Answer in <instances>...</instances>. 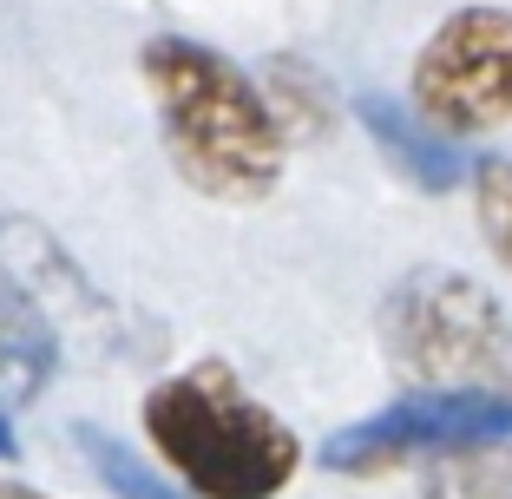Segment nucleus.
<instances>
[{
    "instance_id": "obj_5",
    "label": "nucleus",
    "mask_w": 512,
    "mask_h": 499,
    "mask_svg": "<svg viewBox=\"0 0 512 499\" xmlns=\"http://www.w3.org/2000/svg\"><path fill=\"white\" fill-rule=\"evenodd\" d=\"M480 440H512V394L493 388H407L401 401L322 440L329 473H388L407 460L460 454Z\"/></svg>"
},
{
    "instance_id": "obj_2",
    "label": "nucleus",
    "mask_w": 512,
    "mask_h": 499,
    "mask_svg": "<svg viewBox=\"0 0 512 499\" xmlns=\"http://www.w3.org/2000/svg\"><path fill=\"white\" fill-rule=\"evenodd\" d=\"M145 440L191 499H276L302 467V440L237 381L230 362H191L145 394Z\"/></svg>"
},
{
    "instance_id": "obj_10",
    "label": "nucleus",
    "mask_w": 512,
    "mask_h": 499,
    "mask_svg": "<svg viewBox=\"0 0 512 499\" xmlns=\"http://www.w3.org/2000/svg\"><path fill=\"white\" fill-rule=\"evenodd\" d=\"M473 211H480V230L493 243V257L512 270V158H486L473 171Z\"/></svg>"
},
{
    "instance_id": "obj_11",
    "label": "nucleus",
    "mask_w": 512,
    "mask_h": 499,
    "mask_svg": "<svg viewBox=\"0 0 512 499\" xmlns=\"http://www.w3.org/2000/svg\"><path fill=\"white\" fill-rule=\"evenodd\" d=\"M20 454V440H14V427H7V408H0V460H14Z\"/></svg>"
},
{
    "instance_id": "obj_3",
    "label": "nucleus",
    "mask_w": 512,
    "mask_h": 499,
    "mask_svg": "<svg viewBox=\"0 0 512 499\" xmlns=\"http://www.w3.org/2000/svg\"><path fill=\"white\" fill-rule=\"evenodd\" d=\"M381 355L407 388H493L512 394V316L486 283L460 270H407L381 296Z\"/></svg>"
},
{
    "instance_id": "obj_9",
    "label": "nucleus",
    "mask_w": 512,
    "mask_h": 499,
    "mask_svg": "<svg viewBox=\"0 0 512 499\" xmlns=\"http://www.w3.org/2000/svg\"><path fill=\"white\" fill-rule=\"evenodd\" d=\"M73 440H79V454H86V467L106 480L112 499H191V493H171V486L158 480V473L125 447V440L99 434V427H73Z\"/></svg>"
},
{
    "instance_id": "obj_7",
    "label": "nucleus",
    "mask_w": 512,
    "mask_h": 499,
    "mask_svg": "<svg viewBox=\"0 0 512 499\" xmlns=\"http://www.w3.org/2000/svg\"><path fill=\"white\" fill-rule=\"evenodd\" d=\"M362 125L368 138H375L381 152H388V165L401 171V178H414L421 191H453L460 184V158H453L447 132H421V125H407V112L394 106V99H362Z\"/></svg>"
},
{
    "instance_id": "obj_12",
    "label": "nucleus",
    "mask_w": 512,
    "mask_h": 499,
    "mask_svg": "<svg viewBox=\"0 0 512 499\" xmlns=\"http://www.w3.org/2000/svg\"><path fill=\"white\" fill-rule=\"evenodd\" d=\"M0 499H40L33 486H20V480H0Z\"/></svg>"
},
{
    "instance_id": "obj_8",
    "label": "nucleus",
    "mask_w": 512,
    "mask_h": 499,
    "mask_svg": "<svg viewBox=\"0 0 512 499\" xmlns=\"http://www.w3.org/2000/svg\"><path fill=\"white\" fill-rule=\"evenodd\" d=\"M421 499H512V440H480L427 460Z\"/></svg>"
},
{
    "instance_id": "obj_6",
    "label": "nucleus",
    "mask_w": 512,
    "mask_h": 499,
    "mask_svg": "<svg viewBox=\"0 0 512 499\" xmlns=\"http://www.w3.org/2000/svg\"><path fill=\"white\" fill-rule=\"evenodd\" d=\"M53 368H60V335L46 322L40 296L0 263V401L46 394Z\"/></svg>"
},
{
    "instance_id": "obj_4",
    "label": "nucleus",
    "mask_w": 512,
    "mask_h": 499,
    "mask_svg": "<svg viewBox=\"0 0 512 499\" xmlns=\"http://www.w3.org/2000/svg\"><path fill=\"white\" fill-rule=\"evenodd\" d=\"M407 92L434 132L473 138L512 125V7H460L414 53Z\"/></svg>"
},
{
    "instance_id": "obj_1",
    "label": "nucleus",
    "mask_w": 512,
    "mask_h": 499,
    "mask_svg": "<svg viewBox=\"0 0 512 499\" xmlns=\"http://www.w3.org/2000/svg\"><path fill=\"white\" fill-rule=\"evenodd\" d=\"M138 73L165 125V152L191 191L217 204H263L283 178L289 132L276 125L270 92L217 46L158 33L138 46Z\"/></svg>"
}]
</instances>
